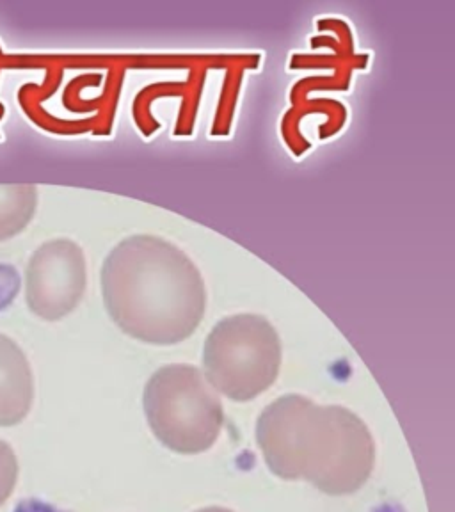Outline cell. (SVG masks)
Instances as JSON below:
<instances>
[{"instance_id":"obj_1","label":"cell","mask_w":455,"mask_h":512,"mask_svg":"<svg viewBox=\"0 0 455 512\" xmlns=\"http://www.w3.org/2000/svg\"><path fill=\"white\" fill-rule=\"evenodd\" d=\"M100 283L112 322L144 344H180L205 317L207 288L200 269L157 235L121 240L105 256Z\"/></svg>"},{"instance_id":"obj_8","label":"cell","mask_w":455,"mask_h":512,"mask_svg":"<svg viewBox=\"0 0 455 512\" xmlns=\"http://www.w3.org/2000/svg\"><path fill=\"white\" fill-rule=\"evenodd\" d=\"M18 480V459L15 450L0 440V507L8 500Z\"/></svg>"},{"instance_id":"obj_2","label":"cell","mask_w":455,"mask_h":512,"mask_svg":"<svg viewBox=\"0 0 455 512\" xmlns=\"http://www.w3.org/2000/svg\"><path fill=\"white\" fill-rule=\"evenodd\" d=\"M256 441L274 475L306 480L326 495L356 493L376 466V443L360 416L297 393L262 411Z\"/></svg>"},{"instance_id":"obj_9","label":"cell","mask_w":455,"mask_h":512,"mask_svg":"<svg viewBox=\"0 0 455 512\" xmlns=\"http://www.w3.org/2000/svg\"><path fill=\"white\" fill-rule=\"evenodd\" d=\"M22 288V276L13 264H0V312L15 301Z\"/></svg>"},{"instance_id":"obj_10","label":"cell","mask_w":455,"mask_h":512,"mask_svg":"<svg viewBox=\"0 0 455 512\" xmlns=\"http://www.w3.org/2000/svg\"><path fill=\"white\" fill-rule=\"evenodd\" d=\"M13 512H64L59 511L54 505L47 504V502H41L38 498H29L24 500L20 504L16 505V509Z\"/></svg>"},{"instance_id":"obj_3","label":"cell","mask_w":455,"mask_h":512,"mask_svg":"<svg viewBox=\"0 0 455 512\" xmlns=\"http://www.w3.org/2000/svg\"><path fill=\"white\" fill-rule=\"evenodd\" d=\"M143 406L157 440L178 454L207 452L223 431V402L194 365L173 363L153 372Z\"/></svg>"},{"instance_id":"obj_6","label":"cell","mask_w":455,"mask_h":512,"mask_svg":"<svg viewBox=\"0 0 455 512\" xmlns=\"http://www.w3.org/2000/svg\"><path fill=\"white\" fill-rule=\"evenodd\" d=\"M34 400L31 363L13 338L0 333V427L24 422Z\"/></svg>"},{"instance_id":"obj_11","label":"cell","mask_w":455,"mask_h":512,"mask_svg":"<svg viewBox=\"0 0 455 512\" xmlns=\"http://www.w3.org/2000/svg\"><path fill=\"white\" fill-rule=\"evenodd\" d=\"M196 512H233L230 509H224V507H205V509H201V511Z\"/></svg>"},{"instance_id":"obj_4","label":"cell","mask_w":455,"mask_h":512,"mask_svg":"<svg viewBox=\"0 0 455 512\" xmlns=\"http://www.w3.org/2000/svg\"><path fill=\"white\" fill-rule=\"evenodd\" d=\"M281 361L280 335L271 322L256 313H237L219 320L208 333L203 374L224 397L249 402L271 388Z\"/></svg>"},{"instance_id":"obj_7","label":"cell","mask_w":455,"mask_h":512,"mask_svg":"<svg viewBox=\"0 0 455 512\" xmlns=\"http://www.w3.org/2000/svg\"><path fill=\"white\" fill-rule=\"evenodd\" d=\"M38 208V187L0 184V242L24 232Z\"/></svg>"},{"instance_id":"obj_5","label":"cell","mask_w":455,"mask_h":512,"mask_svg":"<svg viewBox=\"0 0 455 512\" xmlns=\"http://www.w3.org/2000/svg\"><path fill=\"white\" fill-rule=\"evenodd\" d=\"M24 285L25 301L36 317L64 319L79 306L88 287L84 251L70 239L43 242L27 262Z\"/></svg>"}]
</instances>
